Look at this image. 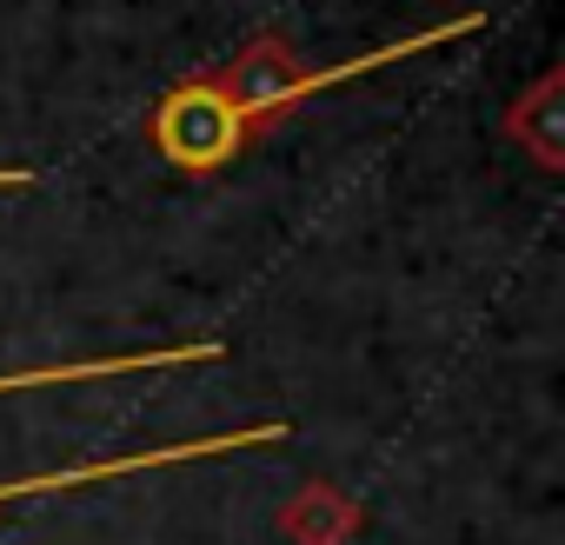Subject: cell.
Instances as JSON below:
<instances>
[{"label":"cell","mask_w":565,"mask_h":545,"mask_svg":"<svg viewBox=\"0 0 565 545\" xmlns=\"http://www.w3.org/2000/svg\"><path fill=\"white\" fill-rule=\"evenodd\" d=\"M479 28H486V14L466 8V14H446V21H433V28L406 34V41H380V47H366L353 61H333V67H307L287 34H253L233 61L173 81L153 100V114H147V140L180 173H220L246 147H259L266 133H279L307 100H320L333 87H353V81H366V74H380L393 61L433 54L446 41H472Z\"/></svg>","instance_id":"6da1fadb"},{"label":"cell","mask_w":565,"mask_h":545,"mask_svg":"<svg viewBox=\"0 0 565 545\" xmlns=\"http://www.w3.org/2000/svg\"><path fill=\"white\" fill-rule=\"evenodd\" d=\"M279 439H287V419H266V426L173 439V446H147V452H120V459H87V466H61V472H34V479H0V505L41 499V492H67V485H107V479H127V472H167V466H200V459H226V452H259V446H279Z\"/></svg>","instance_id":"7a4b0ae2"},{"label":"cell","mask_w":565,"mask_h":545,"mask_svg":"<svg viewBox=\"0 0 565 545\" xmlns=\"http://www.w3.org/2000/svg\"><path fill=\"white\" fill-rule=\"evenodd\" d=\"M226 360L220 340H193V346H160V353H107V360H61V366H34V373H0V393L21 386H74V380H120V373H160V366H206Z\"/></svg>","instance_id":"3957f363"},{"label":"cell","mask_w":565,"mask_h":545,"mask_svg":"<svg viewBox=\"0 0 565 545\" xmlns=\"http://www.w3.org/2000/svg\"><path fill=\"white\" fill-rule=\"evenodd\" d=\"M41 173L34 167H0V193H21V186H34Z\"/></svg>","instance_id":"277c9868"}]
</instances>
